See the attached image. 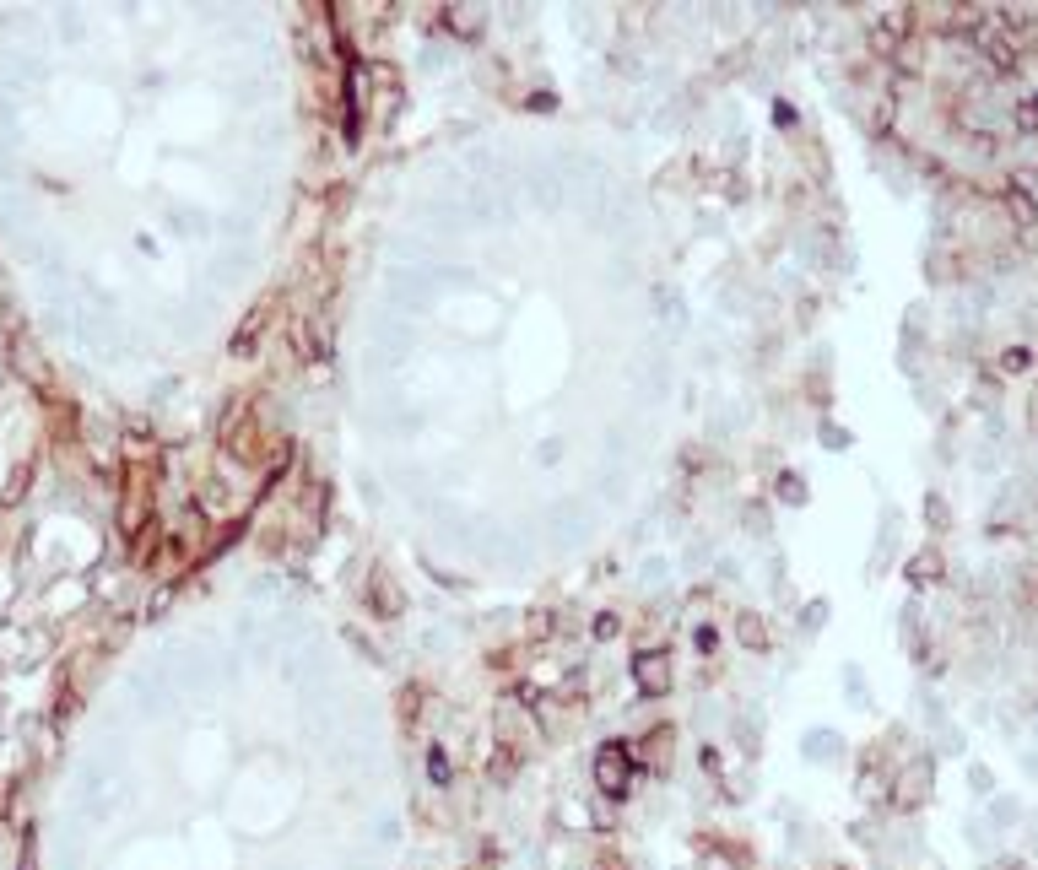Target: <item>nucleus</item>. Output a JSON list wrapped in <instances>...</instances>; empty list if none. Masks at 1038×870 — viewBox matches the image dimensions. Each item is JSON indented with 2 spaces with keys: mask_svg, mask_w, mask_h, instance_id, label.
Listing matches in <instances>:
<instances>
[{
  "mask_svg": "<svg viewBox=\"0 0 1038 870\" xmlns=\"http://www.w3.org/2000/svg\"><path fill=\"white\" fill-rule=\"evenodd\" d=\"M595 784H601L611 800L628 795V784H633V752H628L622 741H611V746H601V752H595Z\"/></svg>",
  "mask_w": 1038,
  "mask_h": 870,
  "instance_id": "obj_1",
  "label": "nucleus"
},
{
  "mask_svg": "<svg viewBox=\"0 0 1038 870\" xmlns=\"http://www.w3.org/2000/svg\"><path fill=\"white\" fill-rule=\"evenodd\" d=\"M930 784H936V768H930V757H914L909 768H903L898 779H893V800H898L903 811H909V806H925V800H930Z\"/></svg>",
  "mask_w": 1038,
  "mask_h": 870,
  "instance_id": "obj_2",
  "label": "nucleus"
},
{
  "mask_svg": "<svg viewBox=\"0 0 1038 870\" xmlns=\"http://www.w3.org/2000/svg\"><path fill=\"white\" fill-rule=\"evenodd\" d=\"M633 681H638V692H644V698H665V692H671V660H665V654L655 649V654H633Z\"/></svg>",
  "mask_w": 1038,
  "mask_h": 870,
  "instance_id": "obj_3",
  "label": "nucleus"
},
{
  "mask_svg": "<svg viewBox=\"0 0 1038 870\" xmlns=\"http://www.w3.org/2000/svg\"><path fill=\"white\" fill-rule=\"evenodd\" d=\"M368 606H374V617H401V606H406L384 568H374V579H368Z\"/></svg>",
  "mask_w": 1038,
  "mask_h": 870,
  "instance_id": "obj_4",
  "label": "nucleus"
},
{
  "mask_svg": "<svg viewBox=\"0 0 1038 870\" xmlns=\"http://www.w3.org/2000/svg\"><path fill=\"white\" fill-rule=\"evenodd\" d=\"M1001 200H1006V211H1011V222H1017V227H1038V200H1033L1028 184H1006Z\"/></svg>",
  "mask_w": 1038,
  "mask_h": 870,
  "instance_id": "obj_5",
  "label": "nucleus"
},
{
  "mask_svg": "<svg viewBox=\"0 0 1038 870\" xmlns=\"http://www.w3.org/2000/svg\"><path fill=\"white\" fill-rule=\"evenodd\" d=\"M671 741H676V735H671V725H660L655 735H644V741H638V746H644V752H638L633 762H649V768H655V773H665V768H671Z\"/></svg>",
  "mask_w": 1038,
  "mask_h": 870,
  "instance_id": "obj_6",
  "label": "nucleus"
},
{
  "mask_svg": "<svg viewBox=\"0 0 1038 870\" xmlns=\"http://www.w3.org/2000/svg\"><path fill=\"white\" fill-rule=\"evenodd\" d=\"M736 644H747V649H757V654L768 649V622L757 617V611H741V617H736Z\"/></svg>",
  "mask_w": 1038,
  "mask_h": 870,
  "instance_id": "obj_7",
  "label": "nucleus"
},
{
  "mask_svg": "<svg viewBox=\"0 0 1038 870\" xmlns=\"http://www.w3.org/2000/svg\"><path fill=\"white\" fill-rule=\"evenodd\" d=\"M260 336H265V314L255 309V314L244 319V325H238V336H233V357H249V352L260 346Z\"/></svg>",
  "mask_w": 1038,
  "mask_h": 870,
  "instance_id": "obj_8",
  "label": "nucleus"
},
{
  "mask_svg": "<svg viewBox=\"0 0 1038 870\" xmlns=\"http://www.w3.org/2000/svg\"><path fill=\"white\" fill-rule=\"evenodd\" d=\"M914 33V11H887L882 22H876V38L882 44H898V38H909Z\"/></svg>",
  "mask_w": 1038,
  "mask_h": 870,
  "instance_id": "obj_9",
  "label": "nucleus"
},
{
  "mask_svg": "<svg viewBox=\"0 0 1038 870\" xmlns=\"http://www.w3.org/2000/svg\"><path fill=\"white\" fill-rule=\"evenodd\" d=\"M909 579L914 584H936L941 579V552H930V546H925V552H914L909 557Z\"/></svg>",
  "mask_w": 1038,
  "mask_h": 870,
  "instance_id": "obj_10",
  "label": "nucleus"
},
{
  "mask_svg": "<svg viewBox=\"0 0 1038 870\" xmlns=\"http://www.w3.org/2000/svg\"><path fill=\"white\" fill-rule=\"evenodd\" d=\"M28 481H33V460H22L17 471H11L6 492H0V503H22V498H28Z\"/></svg>",
  "mask_w": 1038,
  "mask_h": 870,
  "instance_id": "obj_11",
  "label": "nucleus"
},
{
  "mask_svg": "<svg viewBox=\"0 0 1038 870\" xmlns=\"http://www.w3.org/2000/svg\"><path fill=\"white\" fill-rule=\"evenodd\" d=\"M779 492H784V503H795V508L806 503V481L801 476H779Z\"/></svg>",
  "mask_w": 1038,
  "mask_h": 870,
  "instance_id": "obj_12",
  "label": "nucleus"
},
{
  "mask_svg": "<svg viewBox=\"0 0 1038 870\" xmlns=\"http://www.w3.org/2000/svg\"><path fill=\"white\" fill-rule=\"evenodd\" d=\"M1028 363H1033V352H1028V346H1011V352L1001 357V368H1006V373H1022Z\"/></svg>",
  "mask_w": 1038,
  "mask_h": 870,
  "instance_id": "obj_13",
  "label": "nucleus"
},
{
  "mask_svg": "<svg viewBox=\"0 0 1038 870\" xmlns=\"http://www.w3.org/2000/svg\"><path fill=\"white\" fill-rule=\"evenodd\" d=\"M428 773H433V784H449V757L444 752H428Z\"/></svg>",
  "mask_w": 1038,
  "mask_h": 870,
  "instance_id": "obj_14",
  "label": "nucleus"
},
{
  "mask_svg": "<svg viewBox=\"0 0 1038 870\" xmlns=\"http://www.w3.org/2000/svg\"><path fill=\"white\" fill-rule=\"evenodd\" d=\"M1017 125H1022V130H1038V103H1033V98L1017 103Z\"/></svg>",
  "mask_w": 1038,
  "mask_h": 870,
  "instance_id": "obj_15",
  "label": "nucleus"
},
{
  "mask_svg": "<svg viewBox=\"0 0 1038 870\" xmlns=\"http://www.w3.org/2000/svg\"><path fill=\"white\" fill-rule=\"evenodd\" d=\"M530 633H536V638H547V633H552V611H536V622H530Z\"/></svg>",
  "mask_w": 1038,
  "mask_h": 870,
  "instance_id": "obj_16",
  "label": "nucleus"
},
{
  "mask_svg": "<svg viewBox=\"0 0 1038 870\" xmlns=\"http://www.w3.org/2000/svg\"><path fill=\"white\" fill-rule=\"evenodd\" d=\"M611 633H617V617H611V611H606V617H595V638H611Z\"/></svg>",
  "mask_w": 1038,
  "mask_h": 870,
  "instance_id": "obj_17",
  "label": "nucleus"
}]
</instances>
